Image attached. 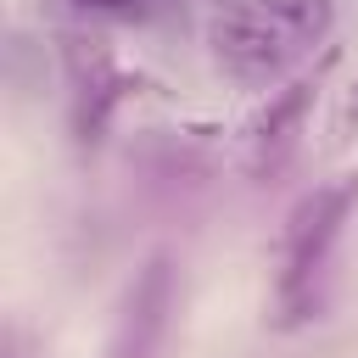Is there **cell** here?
<instances>
[{
	"instance_id": "277c9868",
	"label": "cell",
	"mask_w": 358,
	"mask_h": 358,
	"mask_svg": "<svg viewBox=\"0 0 358 358\" xmlns=\"http://www.w3.org/2000/svg\"><path fill=\"white\" fill-rule=\"evenodd\" d=\"M308 106H313V84H308V78H302V84H285V90L263 106V117L246 129V168H252L257 179L280 173V168L296 157Z\"/></svg>"
},
{
	"instance_id": "6da1fadb",
	"label": "cell",
	"mask_w": 358,
	"mask_h": 358,
	"mask_svg": "<svg viewBox=\"0 0 358 358\" xmlns=\"http://www.w3.org/2000/svg\"><path fill=\"white\" fill-rule=\"evenodd\" d=\"M336 28V0H229L213 22V56L241 84L291 73Z\"/></svg>"
},
{
	"instance_id": "5b68a950",
	"label": "cell",
	"mask_w": 358,
	"mask_h": 358,
	"mask_svg": "<svg viewBox=\"0 0 358 358\" xmlns=\"http://www.w3.org/2000/svg\"><path fill=\"white\" fill-rule=\"evenodd\" d=\"M78 11H101V17H134L140 0H73Z\"/></svg>"
},
{
	"instance_id": "3957f363",
	"label": "cell",
	"mask_w": 358,
	"mask_h": 358,
	"mask_svg": "<svg viewBox=\"0 0 358 358\" xmlns=\"http://www.w3.org/2000/svg\"><path fill=\"white\" fill-rule=\"evenodd\" d=\"M168 319H173V263H168V252H151L123 291L106 358H157L168 341Z\"/></svg>"
},
{
	"instance_id": "7a4b0ae2",
	"label": "cell",
	"mask_w": 358,
	"mask_h": 358,
	"mask_svg": "<svg viewBox=\"0 0 358 358\" xmlns=\"http://www.w3.org/2000/svg\"><path fill=\"white\" fill-rule=\"evenodd\" d=\"M352 207H358V173L324 179L291 207L285 235H280V285H274L285 324H296L319 308V280L330 268V252H336Z\"/></svg>"
}]
</instances>
